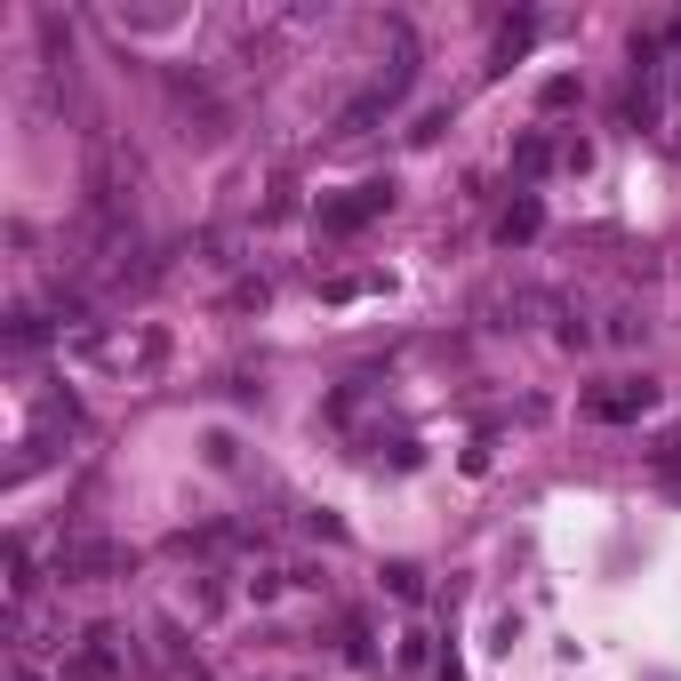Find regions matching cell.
<instances>
[{"instance_id":"6da1fadb","label":"cell","mask_w":681,"mask_h":681,"mask_svg":"<svg viewBox=\"0 0 681 681\" xmlns=\"http://www.w3.org/2000/svg\"><path fill=\"white\" fill-rule=\"evenodd\" d=\"M120 673V650H113V626H97L89 633V650L73 657V681H113Z\"/></svg>"},{"instance_id":"7a4b0ae2","label":"cell","mask_w":681,"mask_h":681,"mask_svg":"<svg viewBox=\"0 0 681 681\" xmlns=\"http://www.w3.org/2000/svg\"><path fill=\"white\" fill-rule=\"evenodd\" d=\"M650 401H657V385H626V394H602V401H593V417H642Z\"/></svg>"}]
</instances>
